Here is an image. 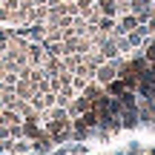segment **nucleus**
Here are the masks:
<instances>
[{
  "label": "nucleus",
  "instance_id": "4be33fe9",
  "mask_svg": "<svg viewBox=\"0 0 155 155\" xmlns=\"http://www.w3.org/2000/svg\"><path fill=\"white\" fill-rule=\"evenodd\" d=\"M150 40H152V43H155V32H152V38H150Z\"/></svg>",
  "mask_w": 155,
  "mask_h": 155
},
{
  "label": "nucleus",
  "instance_id": "f8f14e48",
  "mask_svg": "<svg viewBox=\"0 0 155 155\" xmlns=\"http://www.w3.org/2000/svg\"><path fill=\"white\" fill-rule=\"evenodd\" d=\"M98 3V12L106 17H118V0H95Z\"/></svg>",
  "mask_w": 155,
  "mask_h": 155
},
{
  "label": "nucleus",
  "instance_id": "20e7f679",
  "mask_svg": "<svg viewBox=\"0 0 155 155\" xmlns=\"http://www.w3.org/2000/svg\"><path fill=\"white\" fill-rule=\"evenodd\" d=\"M138 26H141L138 15H132V12H129V15H121V17H118V29H115L112 35H129L132 29H138Z\"/></svg>",
  "mask_w": 155,
  "mask_h": 155
},
{
  "label": "nucleus",
  "instance_id": "7ed1b4c3",
  "mask_svg": "<svg viewBox=\"0 0 155 155\" xmlns=\"http://www.w3.org/2000/svg\"><path fill=\"white\" fill-rule=\"evenodd\" d=\"M132 15H138V20L147 23L155 15V0H132Z\"/></svg>",
  "mask_w": 155,
  "mask_h": 155
},
{
  "label": "nucleus",
  "instance_id": "39448f33",
  "mask_svg": "<svg viewBox=\"0 0 155 155\" xmlns=\"http://www.w3.org/2000/svg\"><path fill=\"white\" fill-rule=\"evenodd\" d=\"M92 106H95V104L86 98V95H78V98L66 106V109H69V118H78V115H83V112H89Z\"/></svg>",
  "mask_w": 155,
  "mask_h": 155
},
{
  "label": "nucleus",
  "instance_id": "6e6552de",
  "mask_svg": "<svg viewBox=\"0 0 155 155\" xmlns=\"http://www.w3.org/2000/svg\"><path fill=\"white\" fill-rule=\"evenodd\" d=\"M98 52L106 58V61H115V58H121V52H118V43H115V38H112V35L98 46Z\"/></svg>",
  "mask_w": 155,
  "mask_h": 155
},
{
  "label": "nucleus",
  "instance_id": "dca6fc26",
  "mask_svg": "<svg viewBox=\"0 0 155 155\" xmlns=\"http://www.w3.org/2000/svg\"><path fill=\"white\" fill-rule=\"evenodd\" d=\"M78 118H81L89 129H98V109H95V106H92L89 112H83V115H78Z\"/></svg>",
  "mask_w": 155,
  "mask_h": 155
},
{
  "label": "nucleus",
  "instance_id": "ddd939ff",
  "mask_svg": "<svg viewBox=\"0 0 155 155\" xmlns=\"http://www.w3.org/2000/svg\"><path fill=\"white\" fill-rule=\"evenodd\" d=\"M38 135H40V121H29V118H26V121H23V138L35 141Z\"/></svg>",
  "mask_w": 155,
  "mask_h": 155
},
{
  "label": "nucleus",
  "instance_id": "a211bd4d",
  "mask_svg": "<svg viewBox=\"0 0 155 155\" xmlns=\"http://www.w3.org/2000/svg\"><path fill=\"white\" fill-rule=\"evenodd\" d=\"M141 52H144V58H147L150 63H155V43H152V40H150V43H147V46H144Z\"/></svg>",
  "mask_w": 155,
  "mask_h": 155
},
{
  "label": "nucleus",
  "instance_id": "aec40b11",
  "mask_svg": "<svg viewBox=\"0 0 155 155\" xmlns=\"http://www.w3.org/2000/svg\"><path fill=\"white\" fill-rule=\"evenodd\" d=\"M147 26H150V32H155V15L150 17V20H147Z\"/></svg>",
  "mask_w": 155,
  "mask_h": 155
},
{
  "label": "nucleus",
  "instance_id": "f257e3e1",
  "mask_svg": "<svg viewBox=\"0 0 155 155\" xmlns=\"http://www.w3.org/2000/svg\"><path fill=\"white\" fill-rule=\"evenodd\" d=\"M115 78H118V58H115V61H104V63L98 66V72H95V81L104 83V86H106L109 81H115Z\"/></svg>",
  "mask_w": 155,
  "mask_h": 155
},
{
  "label": "nucleus",
  "instance_id": "9b49d317",
  "mask_svg": "<svg viewBox=\"0 0 155 155\" xmlns=\"http://www.w3.org/2000/svg\"><path fill=\"white\" fill-rule=\"evenodd\" d=\"M78 95H81V92H78L75 86H63L61 92H58V106H69V104L78 98Z\"/></svg>",
  "mask_w": 155,
  "mask_h": 155
},
{
  "label": "nucleus",
  "instance_id": "4468645a",
  "mask_svg": "<svg viewBox=\"0 0 155 155\" xmlns=\"http://www.w3.org/2000/svg\"><path fill=\"white\" fill-rule=\"evenodd\" d=\"M104 89H106V95H112V98H121V95L127 92V83H124L121 78H115V81H109Z\"/></svg>",
  "mask_w": 155,
  "mask_h": 155
},
{
  "label": "nucleus",
  "instance_id": "6ab92c4d",
  "mask_svg": "<svg viewBox=\"0 0 155 155\" xmlns=\"http://www.w3.org/2000/svg\"><path fill=\"white\" fill-rule=\"evenodd\" d=\"M0 141H12L9 138V127L3 124V118H0Z\"/></svg>",
  "mask_w": 155,
  "mask_h": 155
},
{
  "label": "nucleus",
  "instance_id": "f03ea898",
  "mask_svg": "<svg viewBox=\"0 0 155 155\" xmlns=\"http://www.w3.org/2000/svg\"><path fill=\"white\" fill-rule=\"evenodd\" d=\"M26 61H29V66H43V61H46V49H43V43H38V40H29Z\"/></svg>",
  "mask_w": 155,
  "mask_h": 155
},
{
  "label": "nucleus",
  "instance_id": "412c9836",
  "mask_svg": "<svg viewBox=\"0 0 155 155\" xmlns=\"http://www.w3.org/2000/svg\"><path fill=\"white\" fill-rule=\"evenodd\" d=\"M144 155H155V150H150V152H144Z\"/></svg>",
  "mask_w": 155,
  "mask_h": 155
},
{
  "label": "nucleus",
  "instance_id": "1a4fd4ad",
  "mask_svg": "<svg viewBox=\"0 0 155 155\" xmlns=\"http://www.w3.org/2000/svg\"><path fill=\"white\" fill-rule=\"evenodd\" d=\"M81 95H86V98H89V101L95 104L98 98H104V95H106V89H104V83H98V81L92 78V81H89L86 86H83V92H81Z\"/></svg>",
  "mask_w": 155,
  "mask_h": 155
},
{
  "label": "nucleus",
  "instance_id": "2eb2a0df",
  "mask_svg": "<svg viewBox=\"0 0 155 155\" xmlns=\"http://www.w3.org/2000/svg\"><path fill=\"white\" fill-rule=\"evenodd\" d=\"M98 29H101V32H106V35H112V32L118 29V17H106V15H101Z\"/></svg>",
  "mask_w": 155,
  "mask_h": 155
},
{
  "label": "nucleus",
  "instance_id": "423d86ee",
  "mask_svg": "<svg viewBox=\"0 0 155 155\" xmlns=\"http://www.w3.org/2000/svg\"><path fill=\"white\" fill-rule=\"evenodd\" d=\"M92 135H95V129H89L81 118H72V141H86Z\"/></svg>",
  "mask_w": 155,
  "mask_h": 155
},
{
  "label": "nucleus",
  "instance_id": "f3484780",
  "mask_svg": "<svg viewBox=\"0 0 155 155\" xmlns=\"http://www.w3.org/2000/svg\"><path fill=\"white\" fill-rule=\"evenodd\" d=\"M92 81V78H83V75H72V86L78 89V92H83V86Z\"/></svg>",
  "mask_w": 155,
  "mask_h": 155
},
{
  "label": "nucleus",
  "instance_id": "0eeeda50",
  "mask_svg": "<svg viewBox=\"0 0 155 155\" xmlns=\"http://www.w3.org/2000/svg\"><path fill=\"white\" fill-rule=\"evenodd\" d=\"M52 147H55V138L46 129H40V135L32 141V150H38V152H52Z\"/></svg>",
  "mask_w": 155,
  "mask_h": 155
},
{
  "label": "nucleus",
  "instance_id": "5701e85b",
  "mask_svg": "<svg viewBox=\"0 0 155 155\" xmlns=\"http://www.w3.org/2000/svg\"><path fill=\"white\" fill-rule=\"evenodd\" d=\"M61 3H72V0H61Z\"/></svg>",
  "mask_w": 155,
  "mask_h": 155
},
{
  "label": "nucleus",
  "instance_id": "9d476101",
  "mask_svg": "<svg viewBox=\"0 0 155 155\" xmlns=\"http://www.w3.org/2000/svg\"><path fill=\"white\" fill-rule=\"evenodd\" d=\"M138 124H141L138 109H121V127H124V129H135Z\"/></svg>",
  "mask_w": 155,
  "mask_h": 155
}]
</instances>
